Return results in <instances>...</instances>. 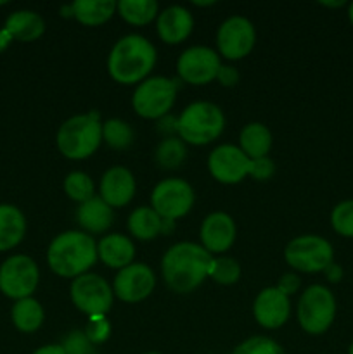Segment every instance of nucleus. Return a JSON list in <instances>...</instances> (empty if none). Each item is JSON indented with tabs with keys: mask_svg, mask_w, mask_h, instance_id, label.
<instances>
[{
	"mask_svg": "<svg viewBox=\"0 0 353 354\" xmlns=\"http://www.w3.org/2000/svg\"><path fill=\"white\" fill-rule=\"evenodd\" d=\"M10 318H12V324L17 330L24 332V334H33L44 324L45 313L37 299L26 297V299H19L12 304Z\"/></svg>",
	"mask_w": 353,
	"mask_h": 354,
	"instance_id": "nucleus-26",
	"label": "nucleus"
},
{
	"mask_svg": "<svg viewBox=\"0 0 353 354\" xmlns=\"http://www.w3.org/2000/svg\"><path fill=\"white\" fill-rule=\"evenodd\" d=\"M116 12L132 26H145L158 17L159 6L156 0H121Z\"/></svg>",
	"mask_w": 353,
	"mask_h": 354,
	"instance_id": "nucleus-28",
	"label": "nucleus"
},
{
	"mask_svg": "<svg viewBox=\"0 0 353 354\" xmlns=\"http://www.w3.org/2000/svg\"><path fill=\"white\" fill-rule=\"evenodd\" d=\"M64 192L69 199L83 204L93 197V182L87 173L73 171L64 178Z\"/></svg>",
	"mask_w": 353,
	"mask_h": 354,
	"instance_id": "nucleus-31",
	"label": "nucleus"
},
{
	"mask_svg": "<svg viewBox=\"0 0 353 354\" xmlns=\"http://www.w3.org/2000/svg\"><path fill=\"white\" fill-rule=\"evenodd\" d=\"M225 128V116L213 102H192L176 120L180 140L190 145H206L217 140Z\"/></svg>",
	"mask_w": 353,
	"mask_h": 354,
	"instance_id": "nucleus-5",
	"label": "nucleus"
},
{
	"mask_svg": "<svg viewBox=\"0 0 353 354\" xmlns=\"http://www.w3.org/2000/svg\"><path fill=\"white\" fill-rule=\"evenodd\" d=\"M213 256L199 244L179 242L165 252L161 272L165 282L173 292L189 294L196 290L210 275Z\"/></svg>",
	"mask_w": 353,
	"mask_h": 354,
	"instance_id": "nucleus-1",
	"label": "nucleus"
},
{
	"mask_svg": "<svg viewBox=\"0 0 353 354\" xmlns=\"http://www.w3.org/2000/svg\"><path fill=\"white\" fill-rule=\"evenodd\" d=\"M194 6H197V7H210V6H215V2L213 0H210V2H192Z\"/></svg>",
	"mask_w": 353,
	"mask_h": 354,
	"instance_id": "nucleus-45",
	"label": "nucleus"
},
{
	"mask_svg": "<svg viewBox=\"0 0 353 354\" xmlns=\"http://www.w3.org/2000/svg\"><path fill=\"white\" fill-rule=\"evenodd\" d=\"M253 159H249L241 147L224 144L210 152L208 169L217 182L225 185H234L251 175Z\"/></svg>",
	"mask_w": 353,
	"mask_h": 354,
	"instance_id": "nucleus-14",
	"label": "nucleus"
},
{
	"mask_svg": "<svg viewBox=\"0 0 353 354\" xmlns=\"http://www.w3.org/2000/svg\"><path fill=\"white\" fill-rule=\"evenodd\" d=\"M345 0H338V2H320V6H325V7H343L345 6Z\"/></svg>",
	"mask_w": 353,
	"mask_h": 354,
	"instance_id": "nucleus-43",
	"label": "nucleus"
},
{
	"mask_svg": "<svg viewBox=\"0 0 353 354\" xmlns=\"http://www.w3.org/2000/svg\"><path fill=\"white\" fill-rule=\"evenodd\" d=\"M331 225L339 235L353 239V199L336 204L331 213Z\"/></svg>",
	"mask_w": 353,
	"mask_h": 354,
	"instance_id": "nucleus-34",
	"label": "nucleus"
},
{
	"mask_svg": "<svg viewBox=\"0 0 353 354\" xmlns=\"http://www.w3.org/2000/svg\"><path fill=\"white\" fill-rule=\"evenodd\" d=\"M194 206V189L182 178H166L154 187L151 207L163 220L175 221L185 216Z\"/></svg>",
	"mask_w": 353,
	"mask_h": 354,
	"instance_id": "nucleus-11",
	"label": "nucleus"
},
{
	"mask_svg": "<svg viewBox=\"0 0 353 354\" xmlns=\"http://www.w3.org/2000/svg\"><path fill=\"white\" fill-rule=\"evenodd\" d=\"M135 178L130 169L123 166H113L100 180V199L111 207H123L134 199Z\"/></svg>",
	"mask_w": 353,
	"mask_h": 354,
	"instance_id": "nucleus-18",
	"label": "nucleus"
},
{
	"mask_svg": "<svg viewBox=\"0 0 353 354\" xmlns=\"http://www.w3.org/2000/svg\"><path fill=\"white\" fill-rule=\"evenodd\" d=\"M156 287L154 272L144 263H132L114 277L113 292L123 303L135 304L147 299Z\"/></svg>",
	"mask_w": 353,
	"mask_h": 354,
	"instance_id": "nucleus-15",
	"label": "nucleus"
},
{
	"mask_svg": "<svg viewBox=\"0 0 353 354\" xmlns=\"http://www.w3.org/2000/svg\"><path fill=\"white\" fill-rule=\"evenodd\" d=\"M55 142L59 152L71 161L90 158L102 142V123L99 114L87 113L66 120L59 128Z\"/></svg>",
	"mask_w": 353,
	"mask_h": 354,
	"instance_id": "nucleus-4",
	"label": "nucleus"
},
{
	"mask_svg": "<svg viewBox=\"0 0 353 354\" xmlns=\"http://www.w3.org/2000/svg\"><path fill=\"white\" fill-rule=\"evenodd\" d=\"M3 30L17 41H35L44 35L45 21L35 10H16L9 14L6 19Z\"/></svg>",
	"mask_w": 353,
	"mask_h": 354,
	"instance_id": "nucleus-23",
	"label": "nucleus"
},
{
	"mask_svg": "<svg viewBox=\"0 0 353 354\" xmlns=\"http://www.w3.org/2000/svg\"><path fill=\"white\" fill-rule=\"evenodd\" d=\"M300 287H301V279L296 275V273H284V275L280 277L279 283H277V289H279L282 294H286L287 297H289L291 294H296Z\"/></svg>",
	"mask_w": 353,
	"mask_h": 354,
	"instance_id": "nucleus-38",
	"label": "nucleus"
},
{
	"mask_svg": "<svg viewBox=\"0 0 353 354\" xmlns=\"http://www.w3.org/2000/svg\"><path fill=\"white\" fill-rule=\"evenodd\" d=\"M61 16H62V17H73V9H71V6L61 7Z\"/></svg>",
	"mask_w": 353,
	"mask_h": 354,
	"instance_id": "nucleus-44",
	"label": "nucleus"
},
{
	"mask_svg": "<svg viewBox=\"0 0 353 354\" xmlns=\"http://www.w3.org/2000/svg\"><path fill=\"white\" fill-rule=\"evenodd\" d=\"M145 354H159V353H154V351H152V353H145Z\"/></svg>",
	"mask_w": 353,
	"mask_h": 354,
	"instance_id": "nucleus-48",
	"label": "nucleus"
},
{
	"mask_svg": "<svg viewBox=\"0 0 353 354\" xmlns=\"http://www.w3.org/2000/svg\"><path fill=\"white\" fill-rule=\"evenodd\" d=\"M156 48L142 35H127L113 45L107 57V71L116 83L135 85L149 78L156 64Z\"/></svg>",
	"mask_w": 353,
	"mask_h": 354,
	"instance_id": "nucleus-2",
	"label": "nucleus"
},
{
	"mask_svg": "<svg viewBox=\"0 0 353 354\" xmlns=\"http://www.w3.org/2000/svg\"><path fill=\"white\" fill-rule=\"evenodd\" d=\"M97 261V242L85 232L69 230L55 235L47 249L48 268L62 279H73L89 272Z\"/></svg>",
	"mask_w": 353,
	"mask_h": 354,
	"instance_id": "nucleus-3",
	"label": "nucleus"
},
{
	"mask_svg": "<svg viewBox=\"0 0 353 354\" xmlns=\"http://www.w3.org/2000/svg\"><path fill=\"white\" fill-rule=\"evenodd\" d=\"M10 41H12V37H10V35L7 33L3 28H0V54H2L7 47H9Z\"/></svg>",
	"mask_w": 353,
	"mask_h": 354,
	"instance_id": "nucleus-42",
	"label": "nucleus"
},
{
	"mask_svg": "<svg viewBox=\"0 0 353 354\" xmlns=\"http://www.w3.org/2000/svg\"><path fill=\"white\" fill-rule=\"evenodd\" d=\"M289 297L280 292L277 287L263 289L253 303V315H255L256 324L270 330L282 327L289 318Z\"/></svg>",
	"mask_w": 353,
	"mask_h": 354,
	"instance_id": "nucleus-16",
	"label": "nucleus"
},
{
	"mask_svg": "<svg viewBox=\"0 0 353 354\" xmlns=\"http://www.w3.org/2000/svg\"><path fill=\"white\" fill-rule=\"evenodd\" d=\"M114 0H75L71 3L73 17L85 26H100L116 12Z\"/></svg>",
	"mask_w": 353,
	"mask_h": 354,
	"instance_id": "nucleus-24",
	"label": "nucleus"
},
{
	"mask_svg": "<svg viewBox=\"0 0 353 354\" xmlns=\"http://www.w3.org/2000/svg\"><path fill=\"white\" fill-rule=\"evenodd\" d=\"M256 41L255 26L242 16H232L221 23L217 33L218 52L228 61H239L253 50Z\"/></svg>",
	"mask_w": 353,
	"mask_h": 354,
	"instance_id": "nucleus-12",
	"label": "nucleus"
},
{
	"mask_svg": "<svg viewBox=\"0 0 353 354\" xmlns=\"http://www.w3.org/2000/svg\"><path fill=\"white\" fill-rule=\"evenodd\" d=\"M97 258L107 268L123 270L135 259V245L128 237L121 234L106 235L97 244Z\"/></svg>",
	"mask_w": 353,
	"mask_h": 354,
	"instance_id": "nucleus-20",
	"label": "nucleus"
},
{
	"mask_svg": "<svg viewBox=\"0 0 353 354\" xmlns=\"http://www.w3.org/2000/svg\"><path fill=\"white\" fill-rule=\"evenodd\" d=\"M83 332H85V335L93 346H99L109 339L111 324L106 317H90Z\"/></svg>",
	"mask_w": 353,
	"mask_h": 354,
	"instance_id": "nucleus-36",
	"label": "nucleus"
},
{
	"mask_svg": "<svg viewBox=\"0 0 353 354\" xmlns=\"http://www.w3.org/2000/svg\"><path fill=\"white\" fill-rule=\"evenodd\" d=\"M187 156L185 144L180 138L168 137L159 142L156 149V161L165 169H176Z\"/></svg>",
	"mask_w": 353,
	"mask_h": 354,
	"instance_id": "nucleus-30",
	"label": "nucleus"
},
{
	"mask_svg": "<svg viewBox=\"0 0 353 354\" xmlns=\"http://www.w3.org/2000/svg\"><path fill=\"white\" fill-rule=\"evenodd\" d=\"M324 273H325V279H327L329 282H332V283L339 282V280L343 279V268L339 265H336L334 261H332L331 265H329L327 268L324 270Z\"/></svg>",
	"mask_w": 353,
	"mask_h": 354,
	"instance_id": "nucleus-40",
	"label": "nucleus"
},
{
	"mask_svg": "<svg viewBox=\"0 0 353 354\" xmlns=\"http://www.w3.org/2000/svg\"><path fill=\"white\" fill-rule=\"evenodd\" d=\"M336 318L334 294L324 286H310L298 301V322L310 335H320L329 330Z\"/></svg>",
	"mask_w": 353,
	"mask_h": 354,
	"instance_id": "nucleus-6",
	"label": "nucleus"
},
{
	"mask_svg": "<svg viewBox=\"0 0 353 354\" xmlns=\"http://www.w3.org/2000/svg\"><path fill=\"white\" fill-rule=\"evenodd\" d=\"M273 173H275V165H273V161L269 156L266 158L253 159V168L249 176H253L258 182H266L269 178H272Z\"/></svg>",
	"mask_w": 353,
	"mask_h": 354,
	"instance_id": "nucleus-37",
	"label": "nucleus"
},
{
	"mask_svg": "<svg viewBox=\"0 0 353 354\" xmlns=\"http://www.w3.org/2000/svg\"><path fill=\"white\" fill-rule=\"evenodd\" d=\"M69 294L76 310L89 317H106L113 306V289L102 277L96 273H83L76 277Z\"/></svg>",
	"mask_w": 353,
	"mask_h": 354,
	"instance_id": "nucleus-10",
	"label": "nucleus"
},
{
	"mask_svg": "<svg viewBox=\"0 0 353 354\" xmlns=\"http://www.w3.org/2000/svg\"><path fill=\"white\" fill-rule=\"evenodd\" d=\"M208 277L220 286H232L241 279V266L234 258H227V256L213 258Z\"/></svg>",
	"mask_w": 353,
	"mask_h": 354,
	"instance_id": "nucleus-32",
	"label": "nucleus"
},
{
	"mask_svg": "<svg viewBox=\"0 0 353 354\" xmlns=\"http://www.w3.org/2000/svg\"><path fill=\"white\" fill-rule=\"evenodd\" d=\"M163 221L152 207L141 206L128 216V230L138 241H152L163 234Z\"/></svg>",
	"mask_w": 353,
	"mask_h": 354,
	"instance_id": "nucleus-27",
	"label": "nucleus"
},
{
	"mask_svg": "<svg viewBox=\"0 0 353 354\" xmlns=\"http://www.w3.org/2000/svg\"><path fill=\"white\" fill-rule=\"evenodd\" d=\"M201 245L210 254L227 252L235 242V223L227 213H211L204 218L199 230Z\"/></svg>",
	"mask_w": 353,
	"mask_h": 354,
	"instance_id": "nucleus-17",
	"label": "nucleus"
},
{
	"mask_svg": "<svg viewBox=\"0 0 353 354\" xmlns=\"http://www.w3.org/2000/svg\"><path fill=\"white\" fill-rule=\"evenodd\" d=\"M220 66V57L213 48L196 45L180 54L176 61V73L185 83L199 86L217 80Z\"/></svg>",
	"mask_w": 353,
	"mask_h": 354,
	"instance_id": "nucleus-13",
	"label": "nucleus"
},
{
	"mask_svg": "<svg viewBox=\"0 0 353 354\" xmlns=\"http://www.w3.org/2000/svg\"><path fill=\"white\" fill-rule=\"evenodd\" d=\"M113 207L107 206L100 196H93L87 203L80 204L76 211V221L85 234H104L113 225Z\"/></svg>",
	"mask_w": 353,
	"mask_h": 354,
	"instance_id": "nucleus-21",
	"label": "nucleus"
},
{
	"mask_svg": "<svg viewBox=\"0 0 353 354\" xmlns=\"http://www.w3.org/2000/svg\"><path fill=\"white\" fill-rule=\"evenodd\" d=\"M284 259L291 268L301 273L324 272L334 259L331 242L318 235H301L284 249Z\"/></svg>",
	"mask_w": 353,
	"mask_h": 354,
	"instance_id": "nucleus-8",
	"label": "nucleus"
},
{
	"mask_svg": "<svg viewBox=\"0 0 353 354\" xmlns=\"http://www.w3.org/2000/svg\"><path fill=\"white\" fill-rule=\"evenodd\" d=\"M348 354H353V342H352V346H350V349H348Z\"/></svg>",
	"mask_w": 353,
	"mask_h": 354,
	"instance_id": "nucleus-47",
	"label": "nucleus"
},
{
	"mask_svg": "<svg viewBox=\"0 0 353 354\" xmlns=\"http://www.w3.org/2000/svg\"><path fill=\"white\" fill-rule=\"evenodd\" d=\"M176 85L166 76H149L132 95L135 113L145 120H161L175 104Z\"/></svg>",
	"mask_w": 353,
	"mask_h": 354,
	"instance_id": "nucleus-7",
	"label": "nucleus"
},
{
	"mask_svg": "<svg viewBox=\"0 0 353 354\" xmlns=\"http://www.w3.org/2000/svg\"><path fill=\"white\" fill-rule=\"evenodd\" d=\"M66 354H97L96 346L89 341L85 332L71 330L61 342Z\"/></svg>",
	"mask_w": 353,
	"mask_h": 354,
	"instance_id": "nucleus-35",
	"label": "nucleus"
},
{
	"mask_svg": "<svg viewBox=\"0 0 353 354\" xmlns=\"http://www.w3.org/2000/svg\"><path fill=\"white\" fill-rule=\"evenodd\" d=\"M33 354H66L61 344H47L38 348Z\"/></svg>",
	"mask_w": 353,
	"mask_h": 354,
	"instance_id": "nucleus-41",
	"label": "nucleus"
},
{
	"mask_svg": "<svg viewBox=\"0 0 353 354\" xmlns=\"http://www.w3.org/2000/svg\"><path fill=\"white\" fill-rule=\"evenodd\" d=\"M348 17H350V21H352V24H353V2L350 3V7H348Z\"/></svg>",
	"mask_w": 353,
	"mask_h": 354,
	"instance_id": "nucleus-46",
	"label": "nucleus"
},
{
	"mask_svg": "<svg viewBox=\"0 0 353 354\" xmlns=\"http://www.w3.org/2000/svg\"><path fill=\"white\" fill-rule=\"evenodd\" d=\"M40 270L26 254H14L0 265V292L14 301L26 299L37 290Z\"/></svg>",
	"mask_w": 353,
	"mask_h": 354,
	"instance_id": "nucleus-9",
	"label": "nucleus"
},
{
	"mask_svg": "<svg viewBox=\"0 0 353 354\" xmlns=\"http://www.w3.org/2000/svg\"><path fill=\"white\" fill-rule=\"evenodd\" d=\"M26 234V218L19 207L0 204V252H6L21 244Z\"/></svg>",
	"mask_w": 353,
	"mask_h": 354,
	"instance_id": "nucleus-22",
	"label": "nucleus"
},
{
	"mask_svg": "<svg viewBox=\"0 0 353 354\" xmlns=\"http://www.w3.org/2000/svg\"><path fill=\"white\" fill-rule=\"evenodd\" d=\"M194 28L192 14L182 6H170L156 17L159 38L168 45H176L190 37Z\"/></svg>",
	"mask_w": 353,
	"mask_h": 354,
	"instance_id": "nucleus-19",
	"label": "nucleus"
},
{
	"mask_svg": "<svg viewBox=\"0 0 353 354\" xmlns=\"http://www.w3.org/2000/svg\"><path fill=\"white\" fill-rule=\"evenodd\" d=\"M134 137V130L127 121L113 118L102 123V140L114 151H125L130 147Z\"/></svg>",
	"mask_w": 353,
	"mask_h": 354,
	"instance_id": "nucleus-29",
	"label": "nucleus"
},
{
	"mask_svg": "<svg viewBox=\"0 0 353 354\" xmlns=\"http://www.w3.org/2000/svg\"><path fill=\"white\" fill-rule=\"evenodd\" d=\"M217 80L221 86H234L239 83V71L232 66H220Z\"/></svg>",
	"mask_w": 353,
	"mask_h": 354,
	"instance_id": "nucleus-39",
	"label": "nucleus"
},
{
	"mask_svg": "<svg viewBox=\"0 0 353 354\" xmlns=\"http://www.w3.org/2000/svg\"><path fill=\"white\" fill-rule=\"evenodd\" d=\"M239 144H241V151L249 159L266 158L272 147V133L265 124L249 123L241 130Z\"/></svg>",
	"mask_w": 353,
	"mask_h": 354,
	"instance_id": "nucleus-25",
	"label": "nucleus"
},
{
	"mask_svg": "<svg viewBox=\"0 0 353 354\" xmlns=\"http://www.w3.org/2000/svg\"><path fill=\"white\" fill-rule=\"evenodd\" d=\"M232 354H286V351L273 339L265 337V335H255V337H249L241 342Z\"/></svg>",
	"mask_w": 353,
	"mask_h": 354,
	"instance_id": "nucleus-33",
	"label": "nucleus"
}]
</instances>
